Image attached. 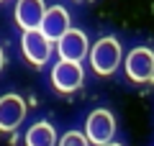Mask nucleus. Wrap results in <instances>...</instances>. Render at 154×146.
<instances>
[{
  "instance_id": "f257e3e1",
  "label": "nucleus",
  "mask_w": 154,
  "mask_h": 146,
  "mask_svg": "<svg viewBox=\"0 0 154 146\" xmlns=\"http://www.w3.org/2000/svg\"><path fill=\"white\" fill-rule=\"evenodd\" d=\"M121 44H118V38L113 36H103L98 38V41L93 44V49H90V64H93V72L100 77H108L113 75L116 69H118V64H121Z\"/></svg>"
},
{
  "instance_id": "f03ea898",
  "label": "nucleus",
  "mask_w": 154,
  "mask_h": 146,
  "mask_svg": "<svg viewBox=\"0 0 154 146\" xmlns=\"http://www.w3.org/2000/svg\"><path fill=\"white\" fill-rule=\"evenodd\" d=\"M123 69H126V75H128L131 82H139V85L154 82V51L149 46L131 49V51L126 54Z\"/></svg>"
},
{
  "instance_id": "7ed1b4c3",
  "label": "nucleus",
  "mask_w": 154,
  "mask_h": 146,
  "mask_svg": "<svg viewBox=\"0 0 154 146\" xmlns=\"http://www.w3.org/2000/svg\"><path fill=\"white\" fill-rule=\"evenodd\" d=\"M82 82H85L82 64L75 59H59L54 64V69H51V85H54V90L64 92V95L80 90Z\"/></svg>"
},
{
  "instance_id": "20e7f679",
  "label": "nucleus",
  "mask_w": 154,
  "mask_h": 146,
  "mask_svg": "<svg viewBox=\"0 0 154 146\" xmlns=\"http://www.w3.org/2000/svg\"><path fill=\"white\" fill-rule=\"evenodd\" d=\"M51 38L46 36L41 28H33V31H23L21 36V51L33 67H44L51 56Z\"/></svg>"
},
{
  "instance_id": "39448f33",
  "label": "nucleus",
  "mask_w": 154,
  "mask_h": 146,
  "mask_svg": "<svg viewBox=\"0 0 154 146\" xmlns=\"http://www.w3.org/2000/svg\"><path fill=\"white\" fill-rule=\"evenodd\" d=\"M113 133H116V118H113L110 110L98 108L88 115V120H85V136L90 138V144L105 146V144L113 141Z\"/></svg>"
},
{
  "instance_id": "423d86ee",
  "label": "nucleus",
  "mask_w": 154,
  "mask_h": 146,
  "mask_svg": "<svg viewBox=\"0 0 154 146\" xmlns=\"http://www.w3.org/2000/svg\"><path fill=\"white\" fill-rule=\"evenodd\" d=\"M26 118V100L21 95H3L0 97V131L11 133Z\"/></svg>"
},
{
  "instance_id": "0eeeda50",
  "label": "nucleus",
  "mask_w": 154,
  "mask_h": 146,
  "mask_svg": "<svg viewBox=\"0 0 154 146\" xmlns=\"http://www.w3.org/2000/svg\"><path fill=\"white\" fill-rule=\"evenodd\" d=\"M57 51H59V59H75V62H82L85 56H90V44L88 36L77 28H69L64 36L57 41Z\"/></svg>"
},
{
  "instance_id": "6e6552de",
  "label": "nucleus",
  "mask_w": 154,
  "mask_h": 146,
  "mask_svg": "<svg viewBox=\"0 0 154 146\" xmlns=\"http://www.w3.org/2000/svg\"><path fill=\"white\" fill-rule=\"evenodd\" d=\"M44 16H46L44 0H18L16 3V23L23 28V31L41 28Z\"/></svg>"
},
{
  "instance_id": "1a4fd4ad",
  "label": "nucleus",
  "mask_w": 154,
  "mask_h": 146,
  "mask_svg": "<svg viewBox=\"0 0 154 146\" xmlns=\"http://www.w3.org/2000/svg\"><path fill=\"white\" fill-rule=\"evenodd\" d=\"M69 28H72V26H69V13L64 11V5H51V8H46V16H44V21H41V31H44L54 44L59 41Z\"/></svg>"
},
{
  "instance_id": "9d476101",
  "label": "nucleus",
  "mask_w": 154,
  "mask_h": 146,
  "mask_svg": "<svg viewBox=\"0 0 154 146\" xmlns=\"http://www.w3.org/2000/svg\"><path fill=\"white\" fill-rule=\"evenodd\" d=\"M57 144H59L57 141V131L46 120H41V123L31 126L26 131V146H57Z\"/></svg>"
},
{
  "instance_id": "9b49d317",
  "label": "nucleus",
  "mask_w": 154,
  "mask_h": 146,
  "mask_svg": "<svg viewBox=\"0 0 154 146\" xmlns=\"http://www.w3.org/2000/svg\"><path fill=\"white\" fill-rule=\"evenodd\" d=\"M57 146H90V138L85 133H80V131H67Z\"/></svg>"
},
{
  "instance_id": "f8f14e48",
  "label": "nucleus",
  "mask_w": 154,
  "mask_h": 146,
  "mask_svg": "<svg viewBox=\"0 0 154 146\" xmlns=\"http://www.w3.org/2000/svg\"><path fill=\"white\" fill-rule=\"evenodd\" d=\"M3 64H5V54H3V46H0V69H3Z\"/></svg>"
},
{
  "instance_id": "ddd939ff",
  "label": "nucleus",
  "mask_w": 154,
  "mask_h": 146,
  "mask_svg": "<svg viewBox=\"0 0 154 146\" xmlns=\"http://www.w3.org/2000/svg\"><path fill=\"white\" fill-rule=\"evenodd\" d=\"M105 146H121V144H116V141H110V144H105Z\"/></svg>"
},
{
  "instance_id": "4468645a",
  "label": "nucleus",
  "mask_w": 154,
  "mask_h": 146,
  "mask_svg": "<svg viewBox=\"0 0 154 146\" xmlns=\"http://www.w3.org/2000/svg\"><path fill=\"white\" fill-rule=\"evenodd\" d=\"M0 3H3V0H0Z\"/></svg>"
}]
</instances>
